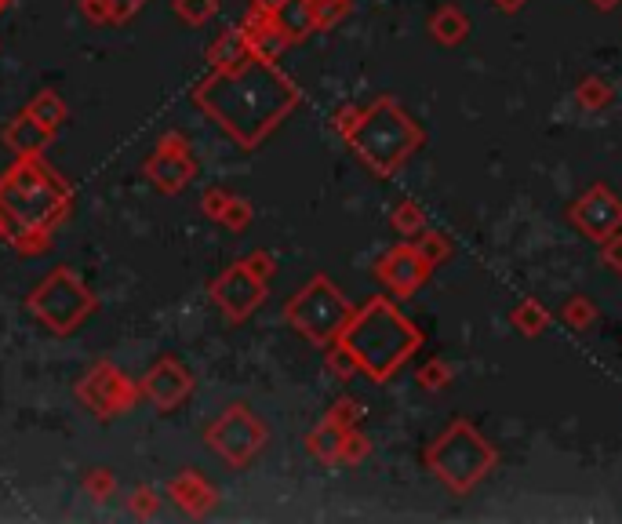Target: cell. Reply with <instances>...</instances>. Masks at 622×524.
Segmentation results:
<instances>
[{
	"label": "cell",
	"instance_id": "cell-28",
	"mask_svg": "<svg viewBox=\"0 0 622 524\" xmlns=\"http://www.w3.org/2000/svg\"><path fill=\"white\" fill-rule=\"evenodd\" d=\"M26 113H30V117H37V121H41L48 131H55L62 117H66V106L55 99V91H44V95H37V102H33Z\"/></svg>",
	"mask_w": 622,
	"mask_h": 524
},
{
	"label": "cell",
	"instance_id": "cell-5",
	"mask_svg": "<svg viewBox=\"0 0 622 524\" xmlns=\"http://www.w3.org/2000/svg\"><path fill=\"white\" fill-rule=\"evenodd\" d=\"M353 310L357 306L342 295V288L332 281V277H310L302 284L299 292L291 295L288 306H284V321L302 335L310 339L313 346H332L335 339L342 335V328L350 324Z\"/></svg>",
	"mask_w": 622,
	"mask_h": 524
},
{
	"label": "cell",
	"instance_id": "cell-38",
	"mask_svg": "<svg viewBox=\"0 0 622 524\" xmlns=\"http://www.w3.org/2000/svg\"><path fill=\"white\" fill-rule=\"evenodd\" d=\"M84 484H88V492L95 495V499H99V503H102V499H106V495L113 492V488H117V484H113V477L106 474V470H95V474H91V477H88V481H84Z\"/></svg>",
	"mask_w": 622,
	"mask_h": 524
},
{
	"label": "cell",
	"instance_id": "cell-41",
	"mask_svg": "<svg viewBox=\"0 0 622 524\" xmlns=\"http://www.w3.org/2000/svg\"><path fill=\"white\" fill-rule=\"evenodd\" d=\"M281 4L284 0H251V8H259V11H277Z\"/></svg>",
	"mask_w": 622,
	"mask_h": 524
},
{
	"label": "cell",
	"instance_id": "cell-30",
	"mask_svg": "<svg viewBox=\"0 0 622 524\" xmlns=\"http://www.w3.org/2000/svg\"><path fill=\"white\" fill-rule=\"evenodd\" d=\"M324 350H328V368H332L339 379H353V375H361V364H357V357L346 350V343L335 339V343L324 346Z\"/></svg>",
	"mask_w": 622,
	"mask_h": 524
},
{
	"label": "cell",
	"instance_id": "cell-29",
	"mask_svg": "<svg viewBox=\"0 0 622 524\" xmlns=\"http://www.w3.org/2000/svg\"><path fill=\"white\" fill-rule=\"evenodd\" d=\"M328 419L339 423L342 430H357L364 419V404L353 401V397H339V401H332V408H328Z\"/></svg>",
	"mask_w": 622,
	"mask_h": 524
},
{
	"label": "cell",
	"instance_id": "cell-39",
	"mask_svg": "<svg viewBox=\"0 0 622 524\" xmlns=\"http://www.w3.org/2000/svg\"><path fill=\"white\" fill-rule=\"evenodd\" d=\"M131 510L142 517H153L157 514V495H153L150 488H139V492L131 495Z\"/></svg>",
	"mask_w": 622,
	"mask_h": 524
},
{
	"label": "cell",
	"instance_id": "cell-21",
	"mask_svg": "<svg viewBox=\"0 0 622 524\" xmlns=\"http://www.w3.org/2000/svg\"><path fill=\"white\" fill-rule=\"evenodd\" d=\"M557 317H561L572 332H590L593 324L601 321V310H597L593 299H586V295H572V299H564V306L557 310Z\"/></svg>",
	"mask_w": 622,
	"mask_h": 524
},
{
	"label": "cell",
	"instance_id": "cell-14",
	"mask_svg": "<svg viewBox=\"0 0 622 524\" xmlns=\"http://www.w3.org/2000/svg\"><path fill=\"white\" fill-rule=\"evenodd\" d=\"M190 386H193V379H190V372L182 368L179 361H171V357H164V361H157V368H153L150 375H146V383H142V393L150 397L157 408H175V404L190 393Z\"/></svg>",
	"mask_w": 622,
	"mask_h": 524
},
{
	"label": "cell",
	"instance_id": "cell-36",
	"mask_svg": "<svg viewBox=\"0 0 622 524\" xmlns=\"http://www.w3.org/2000/svg\"><path fill=\"white\" fill-rule=\"evenodd\" d=\"M222 226H230V230H244L251 222V204L248 201H241V197H233L230 201V208H226V215H222Z\"/></svg>",
	"mask_w": 622,
	"mask_h": 524
},
{
	"label": "cell",
	"instance_id": "cell-40",
	"mask_svg": "<svg viewBox=\"0 0 622 524\" xmlns=\"http://www.w3.org/2000/svg\"><path fill=\"white\" fill-rule=\"evenodd\" d=\"M524 4H528V0H492V8L499 11V15H517V11H524Z\"/></svg>",
	"mask_w": 622,
	"mask_h": 524
},
{
	"label": "cell",
	"instance_id": "cell-10",
	"mask_svg": "<svg viewBox=\"0 0 622 524\" xmlns=\"http://www.w3.org/2000/svg\"><path fill=\"white\" fill-rule=\"evenodd\" d=\"M568 222H572L586 241L601 244L604 237H612L615 230H622V201L604 182H593L590 190L572 201Z\"/></svg>",
	"mask_w": 622,
	"mask_h": 524
},
{
	"label": "cell",
	"instance_id": "cell-9",
	"mask_svg": "<svg viewBox=\"0 0 622 524\" xmlns=\"http://www.w3.org/2000/svg\"><path fill=\"white\" fill-rule=\"evenodd\" d=\"M430 277H433V266L419 255L415 241L393 244L390 252L375 262V281H379L393 299H412V295H419V288H426Z\"/></svg>",
	"mask_w": 622,
	"mask_h": 524
},
{
	"label": "cell",
	"instance_id": "cell-7",
	"mask_svg": "<svg viewBox=\"0 0 622 524\" xmlns=\"http://www.w3.org/2000/svg\"><path fill=\"white\" fill-rule=\"evenodd\" d=\"M208 444L211 452H219L233 470H244L266 448V426L251 408L233 404L208 426Z\"/></svg>",
	"mask_w": 622,
	"mask_h": 524
},
{
	"label": "cell",
	"instance_id": "cell-24",
	"mask_svg": "<svg viewBox=\"0 0 622 524\" xmlns=\"http://www.w3.org/2000/svg\"><path fill=\"white\" fill-rule=\"evenodd\" d=\"M415 383H419L422 390L441 393V390H448V386L455 383V368L448 361H441V357H430V361L419 364V372H415Z\"/></svg>",
	"mask_w": 622,
	"mask_h": 524
},
{
	"label": "cell",
	"instance_id": "cell-20",
	"mask_svg": "<svg viewBox=\"0 0 622 524\" xmlns=\"http://www.w3.org/2000/svg\"><path fill=\"white\" fill-rule=\"evenodd\" d=\"M510 324L524 339H539V335L550 328V310L542 303H535V299H521V303L510 310Z\"/></svg>",
	"mask_w": 622,
	"mask_h": 524
},
{
	"label": "cell",
	"instance_id": "cell-3",
	"mask_svg": "<svg viewBox=\"0 0 622 524\" xmlns=\"http://www.w3.org/2000/svg\"><path fill=\"white\" fill-rule=\"evenodd\" d=\"M346 142L375 179H393L422 150L426 131L401 102L379 95L372 106H364L361 124Z\"/></svg>",
	"mask_w": 622,
	"mask_h": 524
},
{
	"label": "cell",
	"instance_id": "cell-4",
	"mask_svg": "<svg viewBox=\"0 0 622 524\" xmlns=\"http://www.w3.org/2000/svg\"><path fill=\"white\" fill-rule=\"evenodd\" d=\"M499 466V448L470 423V419H455L437 441L426 448V470L448 488L452 495H466L492 474Z\"/></svg>",
	"mask_w": 622,
	"mask_h": 524
},
{
	"label": "cell",
	"instance_id": "cell-1",
	"mask_svg": "<svg viewBox=\"0 0 622 524\" xmlns=\"http://www.w3.org/2000/svg\"><path fill=\"white\" fill-rule=\"evenodd\" d=\"M197 106L230 131L244 150H255L277 124L299 106V88L284 77L273 59L248 51L244 59L219 66L197 88Z\"/></svg>",
	"mask_w": 622,
	"mask_h": 524
},
{
	"label": "cell",
	"instance_id": "cell-34",
	"mask_svg": "<svg viewBox=\"0 0 622 524\" xmlns=\"http://www.w3.org/2000/svg\"><path fill=\"white\" fill-rule=\"evenodd\" d=\"M601 266H608V270L622 277V230H615L612 237L601 241Z\"/></svg>",
	"mask_w": 622,
	"mask_h": 524
},
{
	"label": "cell",
	"instance_id": "cell-12",
	"mask_svg": "<svg viewBox=\"0 0 622 524\" xmlns=\"http://www.w3.org/2000/svg\"><path fill=\"white\" fill-rule=\"evenodd\" d=\"M146 175H150L164 193H179L186 182L193 179V157L190 146L182 142V135H168V139L157 146V153L146 164Z\"/></svg>",
	"mask_w": 622,
	"mask_h": 524
},
{
	"label": "cell",
	"instance_id": "cell-35",
	"mask_svg": "<svg viewBox=\"0 0 622 524\" xmlns=\"http://www.w3.org/2000/svg\"><path fill=\"white\" fill-rule=\"evenodd\" d=\"M244 266H248V270L255 273L259 281H266V284H270L273 273H277V259H273L270 252H251L248 259H244Z\"/></svg>",
	"mask_w": 622,
	"mask_h": 524
},
{
	"label": "cell",
	"instance_id": "cell-31",
	"mask_svg": "<svg viewBox=\"0 0 622 524\" xmlns=\"http://www.w3.org/2000/svg\"><path fill=\"white\" fill-rule=\"evenodd\" d=\"M368 455H372V441H368V437L361 434V426H357V430H350V434H346V441H342L339 466H361Z\"/></svg>",
	"mask_w": 622,
	"mask_h": 524
},
{
	"label": "cell",
	"instance_id": "cell-6",
	"mask_svg": "<svg viewBox=\"0 0 622 524\" xmlns=\"http://www.w3.org/2000/svg\"><path fill=\"white\" fill-rule=\"evenodd\" d=\"M62 204H66L62 182L33 161L19 164L8 179L0 182V208L11 219H19L26 230H44L51 219H59Z\"/></svg>",
	"mask_w": 622,
	"mask_h": 524
},
{
	"label": "cell",
	"instance_id": "cell-19",
	"mask_svg": "<svg viewBox=\"0 0 622 524\" xmlns=\"http://www.w3.org/2000/svg\"><path fill=\"white\" fill-rule=\"evenodd\" d=\"M51 139V131L44 128L37 117H30V113H22L19 121L11 124L8 131H4V142H8L11 150L15 153H33V150H41L44 142Z\"/></svg>",
	"mask_w": 622,
	"mask_h": 524
},
{
	"label": "cell",
	"instance_id": "cell-8",
	"mask_svg": "<svg viewBox=\"0 0 622 524\" xmlns=\"http://www.w3.org/2000/svg\"><path fill=\"white\" fill-rule=\"evenodd\" d=\"M30 306L48 328L70 332V328H77V321H81L84 313L91 310V292L73 277V273L59 270V273H51L48 281L37 288Z\"/></svg>",
	"mask_w": 622,
	"mask_h": 524
},
{
	"label": "cell",
	"instance_id": "cell-25",
	"mask_svg": "<svg viewBox=\"0 0 622 524\" xmlns=\"http://www.w3.org/2000/svg\"><path fill=\"white\" fill-rule=\"evenodd\" d=\"M415 248H419V255L426 262H430L433 270L437 266H444V262L452 259V241H448V233H441V230H422L419 237H415Z\"/></svg>",
	"mask_w": 622,
	"mask_h": 524
},
{
	"label": "cell",
	"instance_id": "cell-23",
	"mask_svg": "<svg viewBox=\"0 0 622 524\" xmlns=\"http://www.w3.org/2000/svg\"><path fill=\"white\" fill-rule=\"evenodd\" d=\"M248 51H251V44H248V37H244V30H230V33H222L219 44L208 51V62L219 70V66H230V62L244 59Z\"/></svg>",
	"mask_w": 622,
	"mask_h": 524
},
{
	"label": "cell",
	"instance_id": "cell-26",
	"mask_svg": "<svg viewBox=\"0 0 622 524\" xmlns=\"http://www.w3.org/2000/svg\"><path fill=\"white\" fill-rule=\"evenodd\" d=\"M390 222H393V230L401 233L404 241H415V237L426 230V212H422L415 201H401L397 208H393Z\"/></svg>",
	"mask_w": 622,
	"mask_h": 524
},
{
	"label": "cell",
	"instance_id": "cell-37",
	"mask_svg": "<svg viewBox=\"0 0 622 524\" xmlns=\"http://www.w3.org/2000/svg\"><path fill=\"white\" fill-rule=\"evenodd\" d=\"M230 193L226 190H208L204 193V212L211 215V219H222V215H226V208H230Z\"/></svg>",
	"mask_w": 622,
	"mask_h": 524
},
{
	"label": "cell",
	"instance_id": "cell-15",
	"mask_svg": "<svg viewBox=\"0 0 622 524\" xmlns=\"http://www.w3.org/2000/svg\"><path fill=\"white\" fill-rule=\"evenodd\" d=\"M273 22L288 44L306 41L317 33V0H284L281 8L273 11Z\"/></svg>",
	"mask_w": 622,
	"mask_h": 524
},
{
	"label": "cell",
	"instance_id": "cell-17",
	"mask_svg": "<svg viewBox=\"0 0 622 524\" xmlns=\"http://www.w3.org/2000/svg\"><path fill=\"white\" fill-rule=\"evenodd\" d=\"M426 30H430V37L441 44V48H459V44L470 37V19H466V11H462L455 0H448V4H441V8L430 15Z\"/></svg>",
	"mask_w": 622,
	"mask_h": 524
},
{
	"label": "cell",
	"instance_id": "cell-18",
	"mask_svg": "<svg viewBox=\"0 0 622 524\" xmlns=\"http://www.w3.org/2000/svg\"><path fill=\"white\" fill-rule=\"evenodd\" d=\"M346 434L350 430H342L339 423H332L328 415L321 419V426L317 430H310V437H306V452L317 459V463L324 466H339L342 459V441H346Z\"/></svg>",
	"mask_w": 622,
	"mask_h": 524
},
{
	"label": "cell",
	"instance_id": "cell-33",
	"mask_svg": "<svg viewBox=\"0 0 622 524\" xmlns=\"http://www.w3.org/2000/svg\"><path fill=\"white\" fill-rule=\"evenodd\" d=\"M361 117H364L361 106H353V102H346V106H339V110H335L332 124H335V131H339L342 139H350L353 131H357V124H361Z\"/></svg>",
	"mask_w": 622,
	"mask_h": 524
},
{
	"label": "cell",
	"instance_id": "cell-22",
	"mask_svg": "<svg viewBox=\"0 0 622 524\" xmlns=\"http://www.w3.org/2000/svg\"><path fill=\"white\" fill-rule=\"evenodd\" d=\"M612 99H615L612 84L601 81V77H586V81H579V88H575V102H579V110H586V113L608 110Z\"/></svg>",
	"mask_w": 622,
	"mask_h": 524
},
{
	"label": "cell",
	"instance_id": "cell-27",
	"mask_svg": "<svg viewBox=\"0 0 622 524\" xmlns=\"http://www.w3.org/2000/svg\"><path fill=\"white\" fill-rule=\"evenodd\" d=\"M142 0H84V11H88L95 22H106V19H128L131 11L139 8Z\"/></svg>",
	"mask_w": 622,
	"mask_h": 524
},
{
	"label": "cell",
	"instance_id": "cell-13",
	"mask_svg": "<svg viewBox=\"0 0 622 524\" xmlns=\"http://www.w3.org/2000/svg\"><path fill=\"white\" fill-rule=\"evenodd\" d=\"M81 397L99 415H110V412L117 415L131 404L135 390H131L128 379H124L121 372H113L110 364H99V368H95V372H91L88 379L81 383Z\"/></svg>",
	"mask_w": 622,
	"mask_h": 524
},
{
	"label": "cell",
	"instance_id": "cell-2",
	"mask_svg": "<svg viewBox=\"0 0 622 524\" xmlns=\"http://www.w3.org/2000/svg\"><path fill=\"white\" fill-rule=\"evenodd\" d=\"M339 343H346V350L357 357L361 375H368L372 383H390L393 375L401 372L404 364L412 361L422 346V332L415 328L393 295H375L361 310H353L350 324L342 328Z\"/></svg>",
	"mask_w": 622,
	"mask_h": 524
},
{
	"label": "cell",
	"instance_id": "cell-11",
	"mask_svg": "<svg viewBox=\"0 0 622 524\" xmlns=\"http://www.w3.org/2000/svg\"><path fill=\"white\" fill-rule=\"evenodd\" d=\"M211 299L226 313V321L244 324L266 299V281H259L244 262H237V266H230L219 281L211 284Z\"/></svg>",
	"mask_w": 622,
	"mask_h": 524
},
{
	"label": "cell",
	"instance_id": "cell-16",
	"mask_svg": "<svg viewBox=\"0 0 622 524\" xmlns=\"http://www.w3.org/2000/svg\"><path fill=\"white\" fill-rule=\"evenodd\" d=\"M168 492H171V499H175V503H179L182 510L193 514V517L208 514L211 506L219 503V492H215V488H211L201 474H193V470H186V474L175 477V481L168 484Z\"/></svg>",
	"mask_w": 622,
	"mask_h": 524
},
{
	"label": "cell",
	"instance_id": "cell-42",
	"mask_svg": "<svg viewBox=\"0 0 622 524\" xmlns=\"http://www.w3.org/2000/svg\"><path fill=\"white\" fill-rule=\"evenodd\" d=\"M593 4H597V8H601V11H612L615 4H619V0H593Z\"/></svg>",
	"mask_w": 622,
	"mask_h": 524
},
{
	"label": "cell",
	"instance_id": "cell-32",
	"mask_svg": "<svg viewBox=\"0 0 622 524\" xmlns=\"http://www.w3.org/2000/svg\"><path fill=\"white\" fill-rule=\"evenodd\" d=\"M175 11H179L182 19L190 22V26H204V22L219 11V0H179L175 4Z\"/></svg>",
	"mask_w": 622,
	"mask_h": 524
}]
</instances>
